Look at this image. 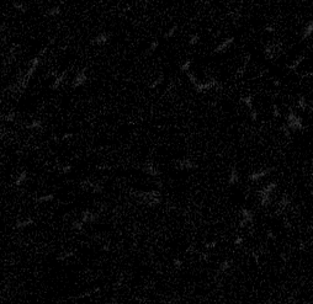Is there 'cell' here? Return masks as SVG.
<instances>
[{"mask_svg":"<svg viewBox=\"0 0 313 304\" xmlns=\"http://www.w3.org/2000/svg\"><path fill=\"white\" fill-rule=\"evenodd\" d=\"M268 238H269V239H273V238H274V234H273L271 230H268Z\"/></svg>","mask_w":313,"mask_h":304,"instance_id":"b9f144b4","label":"cell"},{"mask_svg":"<svg viewBox=\"0 0 313 304\" xmlns=\"http://www.w3.org/2000/svg\"><path fill=\"white\" fill-rule=\"evenodd\" d=\"M15 112H11V113H9V114H6V117H5V120L8 121V122H12L14 120H15Z\"/></svg>","mask_w":313,"mask_h":304,"instance_id":"d590c367","label":"cell"},{"mask_svg":"<svg viewBox=\"0 0 313 304\" xmlns=\"http://www.w3.org/2000/svg\"><path fill=\"white\" fill-rule=\"evenodd\" d=\"M59 14H61V6H53L51 9H48L47 12H46V15L50 16V17H56Z\"/></svg>","mask_w":313,"mask_h":304,"instance_id":"d6986e66","label":"cell"},{"mask_svg":"<svg viewBox=\"0 0 313 304\" xmlns=\"http://www.w3.org/2000/svg\"><path fill=\"white\" fill-rule=\"evenodd\" d=\"M290 203H291V200L288 198V196H286V195H285V196H282V197H281V200H280V202H279V206H280V207H282V208H286V207H287L288 204H290Z\"/></svg>","mask_w":313,"mask_h":304,"instance_id":"d4e9b609","label":"cell"},{"mask_svg":"<svg viewBox=\"0 0 313 304\" xmlns=\"http://www.w3.org/2000/svg\"><path fill=\"white\" fill-rule=\"evenodd\" d=\"M74 255H75V252H74V251H68V252H63V254H61L59 256H57V260H58V261H64V260L69 259V257H73Z\"/></svg>","mask_w":313,"mask_h":304,"instance_id":"7402d4cb","label":"cell"},{"mask_svg":"<svg viewBox=\"0 0 313 304\" xmlns=\"http://www.w3.org/2000/svg\"><path fill=\"white\" fill-rule=\"evenodd\" d=\"M163 80H164V78L163 77H159L158 79H155L151 85H149V89H154V87H157V86H159L162 83H163Z\"/></svg>","mask_w":313,"mask_h":304,"instance_id":"4dcf8cb0","label":"cell"},{"mask_svg":"<svg viewBox=\"0 0 313 304\" xmlns=\"http://www.w3.org/2000/svg\"><path fill=\"white\" fill-rule=\"evenodd\" d=\"M265 31L269 32V33H271V32H274V27H273V26H266V27H265Z\"/></svg>","mask_w":313,"mask_h":304,"instance_id":"60d3db41","label":"cell"},{"mask_svg":"<svg viewBox=\"0 0 313 304\" xmlns=\"http://www.w3.org/2000/svg\"><path fill=\"white\" fill-rule=\"evenodd\" d=\"M27 129H41L42 128V121L41 120H32L27 126Z\"/></svg>","mask_w":313,"mask_h":304,"instance_id":"2e32d148","label":"cell"},{"mask_svg":"<svg viewBox=\"0 0 313 304\" xmlns=\"http://www.w3.org/2000/svg\"><path fill=\"white\" fill-rule=\"evenodd\" d=\"M303 59H304V57H303V56L297 57L296 59H294V62H292L291 64H288V65H287V68H288V69H291V70H296V69L300 67V64L303 62Z\"/></svg>","mask_w":313,"mask_h":304,"instance_id":"9a60e30c","label":"cell"},{"mask_svg":"<svg viewBox=\"0 0 313 304\" xmlns=\"http://www.w3.org/2000/svg\"><path fill=\"white\" fill-rule=\"evenodd\" d=\"M176 30H178V26L175 25V26H173L172 29H169V31H168V32L164 35V37H165V38H172V37L176 33Z\"/></svg>","mask_w":313,"mask_h":304,"instance_id":"f546056e","label":"cell"},{"mask_svg":"<svg viewBox=\"0 0 313 304\" xmlns=\"http://www.w3.org/2000/svg\"><path fill=\"white\" fill-rule=\"evenodd\" d=\"M274 85H275V86H280V80L275 79V80H274Z\"/></svg>","mask_w":313,"mask_h":304,"instance_id":"ee69618b","label":"cell"},{"mask_svg":"<svg viewBox=\"0 0 313 304\" xmlns=\"http://www.w3.org/2000/svg\"><path fill=\"white\" fill-rule=\"evenodd\" d=\"M313 35V20H311L309 22L306 23V26L303 27L302 30V33H301V37L302 39H306L308 37H311Z\"/></svg>","mask_w":313,"mask_h":304,"instance_id":"ba28073f","label":"cell"},{"mask_svg":"<svg viewBox=\"0 0 313 304\" xmlns=\"http://www.w3.org/2000/svg\"><path fill=\"white\" fill-rule=\"evenodd\" d=\"M239 181V174H238V170L235 168H232L231 172H229V176H228V185L229 186H233L235 183H238Z\"/></svg>","mask_w":313,"mask_h":304,"instance_id":"8fae6325","label":"cell"},{"mask_svg":"<svg viewBox=\"0 0 313 304\" xmlns=\"http://www.w3.org/2000/svg\"><path fill=\"white\" fill-rule=\"evenodd\" d=\"M240 213H242V219L247 220L249 224L253 223V220H254V213L252 212L250 209H248V208H242Z\"/></svg>","mask_w":313,"mask_h":304,"instance_id":"7c38bea8","label":"cell"},{"mask_svg":"<svg viewBox=\"0 0 313 304\" xmlns=\"http://www.w3.org/2000/svg\"><path fill=\"white\" fill-rule=\"evenodd\" d=\"M84 222H82V220H74L73 223H71V229L73 230H78V231H80V230H83V228H84Z\"/></svg>","mask_w":313,"mask_h":304,"instance_id":"cb8c5ba5","label":"cell"},{"mask_svg":"<svg viewBox=\"0 0 313 304\" xmlns=\"http://www.w3.org/2000/svg\"><path fill=\"white\" fill-rule=\"evenodd\" d=\"M297 106H298L300 108H302L303 111H304V110H307V108H308V104H307L306 97L300 96V97H298V100H297Z\"/></svg>","mask_w":313,"mask_h":304,"instance_id":"603a6c76","label":"cell"},{"mask_svg":"<svg viewBox=\"0 0 313 304\" xmlns=\"http://www.w3.org/2000/svg\"><path fill=\"white\" fill-rule=\"evenodd\" d=\"M191 64H192V62H191L190 59L185 60V62H184V63L180 65V72H181V73H187V72H190Z\"/></svg>","mask_w":313,"mask_h":304,"instance_id":"44dd1931","label":"cell"},{"mask_svg":"<svg viewBox=\"0 0 313 304\" xmlns=\"http://www.w3.org/2000/svg\"><path fill=\"white\" fill-rule=\"evenodd\" d=\"M158 47H159V41H158V39L152 41V42H151V44H149V48H148V53L154 52V51L158 48Z\"/></svg>","mask_w":313,"mask_h":304,"instance_id":"83f0119b","label":"cell"},{"mask_svg":"<svg viewBox=\"0 0 313 304\" xmlns=\"http://www.w3.org/2000/svg\"><path fill=\"white\" fill-rule=\"evenodd\" d=\"M27 180V171L26 170H23V171H21V174L17 176V179L15 180V185L16 186H22L23 185V182H25Z\"/></svg>","mask_w":313,"mask_h":304,"instance_id":"5bb4252c","label":"cell"},{"mask_svg":"<svg viewBox=\"0 0 313 304\" xmlns=\"http://www.w3.org/2000/svg\"><path fill=\"white\" fill-rule=\"evenodd\" d=\"M249 111H250V118H252V121H253V122L258 121V111H256L255 108H252V110H249Z\"/></svg>","mask_w":313,"mask_h":304,"instance_id":"1f68e13d","label":"cell"},{"mask_svg":"<svg viewBox=\"0 0 313 304\" xmlns=\"http://www.w3.org/2000/svg\"><path fill=\"white\" fill-rule=\"evenodd\" d=\"M173 262H174V266H175L176 268H180V267L183 266V261H181L180 259H175Z\"/></svg>","mask_w":313,"mask_h":304,"instance_id":"f35d334b","label":"cell"},{"mask_svg":"<svg viewBox=\"0 0 313 304\" xmlns=\"http://www.w3.org/2000/svg\"><path fill=\"white\" fill-rule=\"evenodd\" d=\"M233 43H234V37H228V38H226L224 41H222L217 47H216L214 51H213V53H216V54L224 53Z\"/></svg>","mask_w":313,"mask_h":304,"instance_id":"3957f363","label":"cell"},{"mask_svg":"<svg viewBox=\"0 0 313 304\" xmlns=\"http://www.w3.org/2000/svg\"><path fill=\"white\" fill-rule=\"evenodd\" d=\"M61 171H62V174H69L71 171V166L70 165H64V166H62Z\"/></svg>","mask_w":313,"mask_h":304,"instance_id":"e575fe53","label":"cell"},{"mask_svg":"<svg viewBox=\"0 0 313 304\" xmlns=\"http://www.w3.org/2000/svg\"><path fill=\"white\" fill-rule=\"evenodd\" d=\"M286 126L290 128L292 132L303 131L304 129V125H303L302 118L300 116H297L292 110L288 111V113L286 116Z\"/></svg>","mask_w":313,"mask_h":304,"instance_id":"6da1fadb","label":"cell"},{"mask_svg":"<svg viewBox=\"0 0 313 304\" xmlns=\"http://www.w3.org/2000/svg\"><path fill=\"white\" fill-rule=\"evenodd\" d=\"M244 243V239L242 238V237H237L235 239H234V245H237V246H239V245H242Z\"/></svg>","mask_w":313,"mask_h":304,"instance_id":"8d00e7d4","label":"cell"},{"mask_svg":"<svg viewBox=\"0 0 313 304\" xmlns=\"http://www.w3.org/2000/svg\"><path fill=\"white\" fill-rule=\"evenodd\" d=\"M178 166H179V169H181V170H192V169H196V168H197V165H196V164L192 161L190 158H183V159H180V160L178 161Z\"/></svg>","mask_w":313,"mask_h":304,"instance_id":"5b68a950","label":"cell"},{"mask_svg":"<svg viewBox=\"0 0 313 304\" xmlns=\"http://www.w3.org/2000/svg\"><path fill=\"white\" fill-rule=\"evenodd\" d=\"M67 70H64V72H62L57 78H54V81L52 83V85H51V87L53 89V90H57L61 85H62V83L64 81V79H65V75H67Z\"/></svg>","mask_w":313,"mask_h":304,"instance_id":"30bf717a","label":"cell"},{"mask_svg":"<svg viewBox=\"0 0 313 304\" xmlns=\"http://www.w3.org/2000/svg\"><path fill=\"white\" fill-rule=\"evenodd\" d=\"M240 102L244 104L249 110L254 108L253 107V97L252 96H245V97H240Z\"/></svg>","mask_w":313,"mask_h":304,"instance_id":"ffe728a7","label":"cell"},{"mask_svg":"<svg viewBox=\"0 0 313 304\" xmlns=\"http://www.w3.org/2000/svg\"><path fill=\"white\" fill-rule=\"evenodd\" d=\"M12 6H14L16 10L21 11V12H26V6H25V4H23V3H20V2H14V3H12Z\"/></svg>","mask_w":313,"mask_h":304,"instance_id":"484cf974","label":"cell"},{"mask_svg":"<svg viewBox=\"0 0 313 304\" xmlns=\"http://www.w3.org/2000/svg\"><path fill=\"white\" fill-rule=\"evenodd\" d=\"M103 250H104V251H109V250H110V248H109L107 245H105V246H103Z\"/></svg>","mask_w":313,"mask_h":304,"instance_id":"f6af8a7d","label":"cell"},{"mask_svg":"<svg viewBox=\"0 0 313 304\" xmlns=\"http://www.w3.org/2000/svg\"><path fill=\"white\" fill-rule=\"evenodd\" d=\"M282 132H283V134H285V137H287V138H290V135H291V129L288 128L287 126H283L282 127Z\"/></svg>","mask_w":313,"mask_h":304,"instance_id":"836d02e7","label":"cell"},{"mask_svg":"<svg viewBox=\"0 0 313 304\" xmlns=\"http://www.w3.org/2000/svg\"><path fill=\"white\" fill-rule=\"evenodd\" d=\"M253 257L255 259V262L259 264V255H258V254H253Z\"/></svg>","mask_w":313,"mask_h":304,"instance_id":"7bdbcfd3","label":"cell"},{"mask_svg":"<svg viewBox=\"0 0 313 304\" xmlns=\"http://www.w3.org/2000/svg\"><path fill=\"white\" fill-rule=\"evenodd\" d=\"M110 39V33H106V32H103L100 35H98L95 38L91 39V43L92 44H98V46H104L105 43H107Z\"/></svg>","mask_w":313,"mask_h":304,"instance_id":"8992f818","label":"cell"},{"mask_svg":"<svg viewBox=\"0 0 313 304\" xmlns=\"http://www.w3.org/2000/svg\"><path fill=\"white\" fill-rule=\"evenodd\" d=\"M142 171L148 174V175H151V176H154V177L160 175V171L155 168V165H153V164H147L144 168H142Z\"/></svg>","mask_w":313,"mask_h":304,"instance_id":"9c48e42d","label":"cell"},{"mask_svg":"<svg viewBox=\"0 0 313 304\" xmlns=\"http://www.w3.org/2000/svg\"><path fill=\"white\" fill-rule=\"evenodd\" d=\"M86 80H88L86 69H83L82 72H79V73L75 75V78L73 79V81H71V87H73V89L80 87V86H83V85L86 83Z\"/></svg>","mask_w":313,"mask_h":304,"instance_id":"7a4b0ae2","label":"cell"},{"mask_svg":"<svg viewBox=\"0 0 313 304\" xmlns=\"http://www.w3.org/2000/svg\"><path fill=\"white\" fill-rule=\"evenodd\" d=\"M186 77H187V79H189V81L192 84V86H195V85L199 83V80L196 79V77H195V74H194V73L187 72V73H186Z\"/></svg>","mask_w":313,"mask_h":304,"instance_id":"4316f807","label":"cell"},{"mask_svg":"<svg viewBox=\"0 0 313 304\" xmlns=\"http://www.w3.org/2000/svg\"><path fill=\"white\" fill-rule=\"evenodd\" d=\"M231 266H232V262H231L229 260H224L223 262L220 264L218 272H220V273H224V272H227V271L231 268Z\"/></svg>","mask_w":313,"mask_h":304,"instance_id":"e0dca14e","label":"cell"},{"mask_svg":"<svg viewBox=\"0 0 313 304\" xmlns=\"http://www.w3.org/2000/svg\"><path fill=\"white\" fill-rule=\"evenodd\" d=\"M273 114H274V117H276V118H280L281 117V112H280V110L276 105H274V107H273Z\"/></svg>","mask_w":313,"mask_h":304,"instance_id":"d6a6232c","label":"cell"},{"mask_svg":"<svg viewBox=\"0 0 313 304\" xmlns=\"http://www.w3.org/2000/svg\"><path fill=\"white\" fill-rule=\"evenodd\" d=\"M96 218H98V216H96L95 213H92L91 210H84V212L82 213L80 220L84 222V223H94L96 220Z\"/></svg>","mask_w":313,"mask_h":304,"instance_id":"52a82bcc","label":"cell"},{"mask_svg":"<svg viewBox=\"0 0 313 304\" xmlns=\"http://www.w3.org/2000/svg\"><path fill=\"white\" fill-rule=\"evenodd\" d=\"M74 134L73 133H65V134H63V137H62V140H65V139H70L71 137H73Z\"/></svg>","mask_w":313,"mask_h":304,"instance_id":"ab89813d","label":"cell"},{"mask_svg":"<svg viewBox=\"0 0 313 304\" xmlns=\"http://www.w3.org/2000/svg\"><path fill=\"white\" fill-rule=\"evenodd\" d=\"M199 41H200V36L199 35H191L190 39H189V44L190 46H195V44L199 43Z\"/></svg>","mask_w":313,"mask_h":304,"instance_id":"f1b7e54d","label":"cell"},{"mask_svg":"<svg viewBox=\"0 0 313 304\" xmlns=\"http://www.w3.org/2000/svg\"><path fill=\"white\" fill-rule=\"evenodd\" d=\"M273 170H274L273 168L261 169V170H259V171H255V172L250 174L248 179H249V181H259V180H261V179H264V177H266Z\"/></svg>","mask_w":313,"mask_h":304,"instance_id":"277c9868","label":"cell"},{"mask_svg":"<svg viewBox=\"0 0 313 304\" xmlns=\"http://www.w3.org/2000/svg\"><path fill=\"white\" fill-rule=\"evenodd\" d=\"M54 200V195L53 193H50V195H44V196H41V197H37L36 198V202L37 203H46V202H51Z\"/></svg>","mask_w":313,"mask_h":304,"instance_id":"ac0fdd59","label":"cell"},{"mask_svg":"<svg viewBox=\"0 0 313 304\" xmlns=\"http://www.w3.org/2000/svg\"><path fill=\"white\" fill-rule=\"evenodd\" d=\"M33 223H35V220H33L31 217H29V218H26V219L17 220V222H16V224H15V228H17V229H22V228H26V227L32 225Z\"/></svg>","mask_w":313,"mask_h":304,"instance_id":"4fadbf2b","label":"cell"},{"mask_svg":"<svg viewBox=\"0 0 313 304\" xmlns=\"http://www.w3.org/2000/svg\"><path fill=\"white\" fill-rule=\"evenodd\" d=\"M216 245H217V241H210V243H206L205 248L206 249H213V248H216Z\"/></svg>","mask_w":313,"mask_h":304,"instance_id":"74e56055","label":"cell"}]
</instances>
